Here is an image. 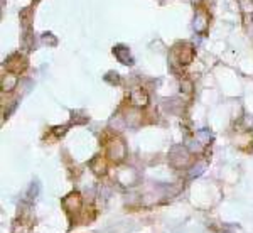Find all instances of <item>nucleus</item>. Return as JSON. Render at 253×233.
I'll use <instances>...</instances> for the list:
<instances>
[]
</instances>
